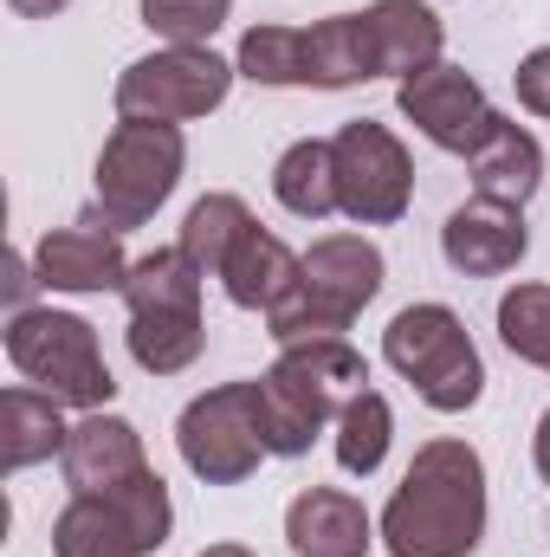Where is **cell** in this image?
Segmentation results:
<instances>
[{
  "label": "cell",
  "mask_w": 550,
  "mask_h": 557,
  "mask_svg": "<svg viewBox=\"0 0 550 557\" xmlns=\"http://www.w3.org/2000/svg\"><path fill=\"white\" fill-rule=\"evenodd\" d=\"M486 539V467L466 441H427L383 506L389 557H473Z\"/></svg>",
  "instance_id": "cell-1"
},
{
  "label": "cell",
  "mask_w": 550,
  "mask_h": 557,
  "mask_svg": "<svg viewBox=\"0 0 550 557\" xmlns=\"http://www.w3.org/2000/svg\"><path fill=\"white\" fill-rule=\"evenodd\" d=\"M383 273H389V267H383L376 240H363V234H324V240H311L298 292H291L278 311H266L273 344L278 350L337 344V337L357 324V311L383 292Z\"/></svg>",
  "instance_id": "cell-2"
},
{
  "label": "cell",
  "mask_w": 550,
  "mask_h": 557,
  "mask_svg": "<svg viewBox=\"0 0 550 557\" xmlns=\"http://www.w3.org/2000/svg\"><path fill=\"white\" fill-rule=\"evenodd\" d=\"M370 389L363 357L337 337V344H298L278 350V363L260 376V409H266V441L278 460L311 454V441L324 434V421L343 416L350 396Z\"/></svg>",
  "instance_id": "cell-3"
},
{
  "label": "cell",
  "mask_w": 550,
  "mask_h": 557,
  "mask_svg": "<svg viewBox=\"0 0 550 557\" xmlns=\"http://www.w3.org/2000/svg\"><path fill=\"white\" fill-rule=\"evenodd\" d=\"M7 357L26 383H39L65 409H104L117 396V376L98 350V331L78 311H52V305L13 311L7 318Z\"/></svg>",
  "instance_id": "cell-4"
},
{
  "label": "cell",
  "mask_w": 550,
  "mask_h": 557,
  "mask_svg": "<svg viewBox=\"0 0 550 557\" xmlns=\"http://www.w3.org/2000/svg\"><path fill=\"white\" fill-rule=\"evenodd\" d=\"M383 357L409 376L414 396L427 409H440V416L473 409L479 389H486V363H479L466 324L447 305H409V311H396L389 331H383Z\"/></svg>",
  "instance_id": "cell-5"
},
{
  "label": "cell",
  "mask_w": 550,
  "mask_h": 557,
  "mask_svg": "<svg viewBox=\"0 0 550 557\" xmlns=\"http://www.w3.org/2000/svg\"><path fill=\"white\" fill-rule=\"evenodd\" d=\"M175 447H182L188 473L208 486H240L247 473H260V460L273 454L260 383H221V389L195 396L175 421Z\"/></svg>",
  "instance_id": "cell-6"
},
{
  "label": "cell",
  "mask_w": 550,
  "mask_h": 557,
  "mask_svg": "<svg viewBox=\"0 0 550 557\" xmlns=\"http://www.w3.org/2000/svg\"><path fill=\"white\" fill-rule=\"evenodd\" d=\"M182 162H188V143L175 124H137V117H124L111 143H104V156H98V208H104V221L124 234V227H142L168 195H175V182H182Z\"/></svg>",
  "instance_id": "cell-7"
},
{
  "label": "cell",
  "mask_w": 550,
  "mask_h": 557,
  "mask_svg": "<svg viewBox=\"0 0 550 557\" xmlns=\"http://www.w3.org/2000/svg\"><path fill=\"white\" fill-rule=\"evenodd\" d=\"M234 72L240 65L214 59L208 46L149 52L137 65H124V78H117V117H137V124H188V117H208L227 98Z\"/></svg>",
  "instance_id": "cell-8"
},
{
  "label": "cell",
  "mask_w": 550,
  "mask_h": 557,
  "mask_svg": "<svg viewBox=\"0 0 550 557\" xmlns=\"http://www.w3.org/2000/svg\"><path fill=\"white\" fill-rule=\"evenodd\" d=\"M330 162H337V214H350L363 227H389V221L409 214V195H414L409 149L383 124H370V117L343 124L330 137Z\"/></svg>",
  "instance_id": "cell-9"
},
{
  "label": "cell",
  "mask_w": 550,
  "mask_h": 557,
  "mask_svg": "<svg viewBox=\"0 0 550 557\" xmlns=\"http://www.w3.org/2000/svg\"><path fill=\"white\" fill-rule=\"evenodd\" d=\"M396 104H402V117H409L414 131L434 143V149H447V156H473L486 143V131H492V117H499L486 104L479 78L460 72V65H427V72L402 78Z\"/></svg>",
  "instance_id": "cell-10"
},
{
  "label": "cell",
  "mask_w": 550,
  "mask_h": 557,
  "mask_svg": "<svg viewBox=\"0 0 550 557\" xmlns=\"http://www.w3.org/2000/svg\"><path fill=\"white\" fill-rule=\"evenodd\" d=\"M33 273L52 292H124L130 260L117 247L111 221H78V227H52L33 253Z\"/></svg>",
  "instance_id": "cell-11"
},
{
  "label": "cell",
  "mask_w": 550,
  "mask_h": 557,
  "mask_svg": "<svg viewBox=\"0 0 550 557\" xmlns=\"http://www.w3.org/2000/svg\"><path fill=\"white\" fill-rule=\"evenodd\" d=\"M532 234H525V214L518 208H499V201H466L447 214L440 227V253L447 267L466 278H492V273H512L525 260Z\"/></svg>",
  "instance_id": "cell-12"
},
{
  "label": "cell",
  "mask_w": 550,
  "mask_h": 557,
  "mask_svg": "<svg viewBox=\"0 0 550 557\" xmlns=\"http://www.w3.org/2000/svg\"><path fill=\"white\" fill-rule=\"evenodd\" d=\"M59 467H65V486H72V499H98V493H111V486L137 480L149 460H142V434L130 428V421H124V416H104V409H91V416L72 428V441H65Z\"/></svg>",
  "instance_id": "cell-13"
},
{
  "label": "cell",
  "mask_w": 550,
  "mask_h": 557,
  "mask_svg": "<svg viewBox=\"0 0 550 557\" xmlns=\"http://www.w3.org/2000/svg\"><path fill=\"white\" fill-rule=\"evenodd\" d=\"M285 539L298 557H370V512L357 493L304 486L285 506Z\"/></svg>",
  "instance_id": "cell-14"
},
{
  "label": "cell",
  "mask_w": 550,
  "mask_h": 557,
  "mask_svg": "<svg viewBox=\"0 0 550 557\" xmlns=\"http://www.w3.org/2000/svg\"><path fill=\"white\" fill-rule=\"evenodd\" d=\"M221 285H227V298L240 305V311H278L291 292H298V278H304V260L278 240V234H266L260 221L234 240V253L221 260Z\"/></svg>",
  "instance_id": "cell-15"
},
{
  "label": "cell",
  "mask_w": 550,
  "mask_h": 557,
  "mask_svg": "<svg viewBox=\"0 0 550 557\" xmlns=\"http://www.w3.org/2000/svg\"><path fill=\"white\" fill-rule=\"evenodd\" d=\"M466 169H473V188H479V201L525 208V201L538 195V182H545V149H538V137H532L525 124H512V117H492L486 143L466 156Z\"/></svg>",
  "instance_id": "cell-16"
},
{
  "label": "cell",
  "mask_w": 550,
  "mask_h": 557,
  "mask_svg": "<svg viewBox=\"0 0 550 557\" xmlns=\"http://www.w3.org/2000/svg\"><path fill=\"white\" fill-rule=\"evenodd\" d=\"M363 20H370L383 78H414V72L440 65L447 33H440V13L434 7H421V0H376V7H363Z\"/></svg>",
  "instance_id": "cell-17"
},
{
  "label": "cell",
  "mask_w": 550,
  "mask_h": 557,
  "mask_svg": "<svg viewBox=\"0 0 550 557\" xmlns=\"http://www.w3.org/2000/svg\"><path fill=\"white\" fill-rule=\"evenodd\" d=\"M363 78H383L363 13H330V20L304 26V85L343 91V85H363Z\"/></svg>",
  "instance_id": "cell-18"
},
{
  "label": "cell",
  "mask_w": 550,
  "mask_h": 557,
  "mask_svg": "<svg viewBox=\"0 0 550 557\" xmlns=\"http://www.w3.org/2000/svg\"><path fill=\"white\" fill-rule=\"evenodd\" d=\"M65 403H52L46 389H7L0 396V473H26L52 454H65L72 428L59 421Z\"/></svg>",
  "instance_id": "cell-19"
},
{
  "label": "cell",
  "mask_w": 550,
  "mask_h": 557,
  "mask_svg": "<svg viewBox=\"0 0 550 557\" xmlns=\"http://www.w3.org/2000/svg\"><path fill=\"white\" fill-rule=\"evenodd\" d=\"M273 195H278V208L298 214V221L337 214V162H330V143H317V137L291 143L273 169Z\"/></svg>",
  "instance_id": "cell-20"
},
{
  "label": "cell",
  "mask_w": 550,
  "mask_h": 557,
  "mask_svg": "<svg viewBox=\"0 0 550 557\" xmlns=\"http://www.w3.org/2000/svg\"><path fill=\"white\" fill-rule=\"evenodd\" d=\"M52 552L59 557H149L130 519L111 499H72L52 525Z\"/></svg>",
  "instance_id": "cell-21"
},
{
  "label": "cell",
  "mask_w": 550,
  "mask_h": 557,
  "mask_svg": "<svg viewBox=\"0 0 550 557\" xmlns=\"http://www.w3.org/2000/svg\"><path fill=\"white\" fill-rule=\"evenodd\" d=\"M208 324L201 311H130V357L149 376H175L201 357Z\"/></svg>",
  "instance_id": "cell-22"
},
{
  "label": "cell",
  "mask_w": 550,
  "mask_h": 557,
  "mask_svg": "<svg viewBox=\"0 0 550 557\" xmlns=\"http://www.w3.org/2000/svg\"><path fill=\"white\" fill-rule=\"evenodd\" d=\"M253 227V214H247V201L240 195H201L195 208H188V221H182V253L201 267V273H221V260L234 253V240Z\"/></svg>",
  "instance_id": "cell-23"
},
{
  "label": "cell",
  "mask_w": 550,
  "mask_h": 557,
  "mask_svg": "<svg viewBox=\"0 0 550 557\" xmlns=\"http://www.w3.org/2000/svg\"><path fill=\"white\" fill-rule=\"evenodd\" d=\"M389 434H396V416H389V403L376 389L350 396L343 416H337V467L343 473H376L383 454H389Z\"/></svg>",
  "instance_id": "cell-24"
},
{
  "label": "cell",
  "mask_w": 550,
  "mask_h": 557,
  "mask_svg": "<svg viewBox=\"0 0 550 557\" xmlns=\"http://www.w3.org/2000/svg\"><path fill=\"white\" fill-rule=\"evenodd\" d=\"M499 337L518 363L550 370V285H512L499 298Z\"/></svg>",
  "instance_id": "cell-25"
},
{
  "label": "cell",
  "mask_w": 550,
  "mask_h": 557,
  "mask_svg": "<svg viewBox=\"0 0 550 557\" xmlns=\"http://www.w3.org/2000/svg\"><path fill=\"white\" fill-rule=\"evenodd\" d=\"M240 72L253 85H304V26H253L240 39Z\"/></svg>",
  "instance_id": "cell-26"
},
{
  "label": "cell",
  "mask_w": 550,
  "mask_h": 557,
  "mask_svg": "<svg viewBox=\"0 0 550 557\" xmlns=\"http://www.w3.org/2000/svg\"><path fill=\"white\" fill-rule=\"evenodd\" d=\"M234 0H142V26L162 33L168 46H208L221 33Z\"/></svg>",
  "instance_id": "cell-27"
},
{
  "label": "cell",
  "mask_w": 550,
  "mask_h": 557,
  "mask_svg": "<svg viewBox=\"0 0 550 557\" xmlns=\"http://www.w3.org/2000/svg\"><path fill=\"white\" fill-rule=\"evenodd\" d=\"M512 85H518V104H525L532 117H550V46H538V52L512 72Z\"/></svg>",
  "instance_id": "cell-28"
},
{
  "label": "cell",
  "mask_w": 550,
  "mask_h": 557,
  "mask_svg": "<svg viewBox=\"0 0 550 557\" xmlns=\"http://www.w3.org/2000/svg\"><path fill=\"white\" fill-rule=\"evenodd\" d=\"M33 285H39V273L13 253V260H7V298H13V311H26V292H33Z\"/></svg>",
  "instance_id": "cell-29"
},
{
  "label": "cell",
  "mask_w": 550,
  "mask_h": 557,
  "mask_svg": "<svg viewBox=\"0 0 550 557\" xmlns=\"http://www.w3.org/2000/svg\"><path fill=\"white\" fill-rule=\"evenodd\" d=\"M7 7H13L20 20H52V13H65L72 0H7Z\"/></svg>",
  "instance_id": "cell-30"
},
{
  "label": "cell",
  "mask_w": 550,
  "mask_h": 557,
  "mask_svg": "<svg viewBox=\"0 0 550 557\" xmlns=\"http://www.w3.org/2000/svg\"><path fill=\"white\" fill-rule=\"evenodd\" d=\"M532 460H538V473H545V486H550V409H545V421H538V441H532Z\"/></svg>",
  "instance_id": "cell-31"
},
{
  "label": "cell",
  "mask_w": 550,
  "mask_h": 557,
  "mask_svg": "<svg viewBox=\"0 0 550 557\" xmlns=\"http://www.w3.org/2000/svg\"><path fill=\"white\" fill-rule=\"evenodd\" d=\"M201 557H253V552H247V545H208Z\"/></svg>",
  "instance_id": "cell-32"
}]
</instances>
